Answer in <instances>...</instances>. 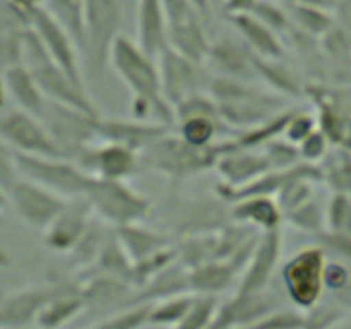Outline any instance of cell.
Masks as SVG:
<instances>
[{"label":"cell","instance_id":"5b68a950","mask_svg":"<svg viewBox=\"0 0 351 329\" xmlns=\"http://www.w3.org/2000/svg\"><path fill=\"white\" fill-rule=\"evenodd\" d=\"M84 199L93 215L113 228L144 221L151 209V202L127 180L91 178Z\"/></svg>","mask_w":351,"mask_h":329},{"label":"cell","instance_id":"f1b7e54d","mask_svg":"<svg viewBox=\"0 0 351 329\" xmlns=\"http://www.w3.org/2000/svg\"><path fill=\"white\" fill-rule=\"evenodd\" d=\"M290 21H293L302 31L314 36H324L332 27V17L321 7L304 5V3H293L287 7Z\"/></svg>","mask_w":351,"mask_h":329},{"label":"cell","instance_id":"f35d334b","mask_svg":"<svg viewBox=\"0 0 351 329\" xmlns=\"http://www.w3.org/2000/svg\"><path fill=\"white\" fill-rule=\"evenodd\" d=\"M191 2L197 7V10L202 14V16H206V14L211 10V3H209V0H191Z\"/></svg>","mask_w":351,"mask_h":329},{"label":"cell","instance_id":"44dd1931","mask_svg":"<svg viewBox=\"0 0 351 329\" xmlns=\"http://www.w3.org/2000/svg\"><path fill=\"white\" fill-rule=\"evenodd\" d=\"M230 23L240 34L242 43L252 51L256 57L266 58V60H280L285 53V48L281 45L278 33L261 23L252 14H239V16H230Z\"/></svg>","mask_w":351,"mask_h":329},{"label":"cell","instance_id":"cb8c5ba5","mask_svg":"<svg viewBox=\"0 0 351 329\" xmlns=\"http://www.w3.org/2000/svg\"><path fill=\"white\" fill-rule=\"evenodd\" d=\"M2 79L7 86L10 99H14V103L17 105L16 108L24 110L34 117L40 115L47 98L43 96L40 86L36 84L33 74L26 65L21 64L7 69L2 74Z\"/></svg>","mask_w":351,"mask_h":329},{"label":"cell","instance_id":"603a6c76","mask_svg":"<svg viewBox=\"0 0 351 329\" xmlns=\"http://www.w3.org/2000/svg\"><path fill=\"white\" fill-rule=\"evenodd\" d=\"M232 219L239 225L254 226L261 232L280 230L283 211L273 197H247L230 204Z\"/></svg>","mask_w":351,"mask_h":329},{"label":"cell","instance_id":"ac0fdd59","mask_svg":"<svg viewBox=\"0 0 351 329\" xmlns=\"http://www.w3.org/2000/svg\"><path fill=\"white\" fill-rule=\"evenodd\" d=\"M228 225H232L228 202L223 201V204H218L208 199H199L180 209L175 228L180 232V235L194 236L216 233Z\"/></svg>","mask_w":351,"mask_h":329},{"label":"cell","instance_id":"5bb4252c","mask_svg":"<svg viewBox=\"0 0 351 329\" xmlns=\"http://www.w3.org/2000/svg\"><path fill=\"white\" fill-rule=\"evenodd\" d=\"M95 219L84 197L67 201L57 218L45 228V245L58 254H72Z\"/></svg>","mask_w":351,"mask_h":329},{"label":"cell","instance_id":"1f68e13d","mask_svg":"<svg viewBox=\"0 0 351 329\" xmlns=\"http://www.w3.org/2000/svg\"><path fill=\"white\" fill-rule=\"evenodd\" d=\"M312 132H314V120H312V117L305 115V113L291 112L290 119H288L287 125H285L283 139L291 143L293 146H298Z\"/></svg>","mask_w":351,"mask_h":329},{"label":"cell","instance_id":"7c38bea8","mask_svg":"<svg viewBox=\"0 0 351 329\" xmlns=\"http://www.w3.org/2000/svg\"><path fill=\"white\" fill-rule=\"evenodd\" d=\"M7 202L12 204L19 218L34 228H47L65 208L67 201L40 187L34 182L17 177L5 191Z\"/></svg>","mask_w":351,"mask_h":329},{"label":"cell","instance_id":"8d00e7d4","mask_svg":"<svg viewBox=\"0 0 351 329\" xmlns=\"http://www.w3.org/2000/svg\"><path fill=\"white\" fill-rule=\"evenodd\" d=\"M12 5H16L17 9L23 10V12H31V10L34 9H40V7H43L45 0H9Z\"/></svg>","mask_w":351,"mask_h":329},{"label":"cell","instance_id":"d4e9b609","mask_svg":"<svg viewBox=\"0 0 351 329\" xmlns=\"http://www.w3.org/2000/svg\"><path fill=\"white\" fill-rule=\"evenodd\" d=\"M47 297L48 291L45 290H24L7 297L0 302V328L19 329L26 326L40 315Z\"/></svg>","mask_w":351,"mask_h":329},{"label":"cell","instance_id":"484cf974","mask_svg":"<svg viewBox=\"0 0 351 329\" xmlns=\"http://www.w3.org/2000/svg\"><path fill=\"white\" fill-rule=\"evenodd\" d=\"M43 9L67 31L81 53L84 47V0H45Z\"/></svg>","mask_w":351,"mask_h":329},{"label":"cell","instance_id":"e0dca14e","mask_svg":"<svg viewBox=\"0 0 351 329\" xmlns=\"http://www.w3.org/2000/svg\"><path fill=\"white\" fill-rule=\"evenodd\" d=\"M240 41L223 36L209 45L204 65L215 69L216 77L237 79V81L247 82L256 81L252 64L254 53Z\"/></svg>","mask_w":351,"mask_h":329},{"label":"cell","instance_id":"83f0119b","mask_svg":"<svg viewBox=\"0 0 351 329\" xmlns=\"http://www.w3.org/2000/svg\"><path fill=\"white\" fill-rule=\"evenodd\" d=\"M254 74L256 81H266L267 84L273 86L274 91H280L281 95H297L298 82L293 77L288 67L278 64V60H266L254 55Z\"/></svg>","mask_w":351,"mask_h":329},{"label":"cell","instance_id":"7402d4cb","mask_svg":"<svg viewBox=\"0 0 351 329\" xmlns=\"http://www.w3.org/2000/svg\"><path fill=\"white\" fill-rule=\"evenodd\" d=\"M115 235L132 263V267L171 247V240L167 235L146 228L141 223L115 228Z\"/></svg>","mask_w":351,"mask_h":329},{"label":"cell","instance_id":"6da1fadb","mask_svg":"<svg viewBox=\"0 0 351 329\" xmlns=\"http://www.w3.org/2000/svg\"><path fill=\"white\" fill-rule=\"evenodd\" d=\"M108 65L132 95L130 113L134 120L171 129L175 110L161 95V79L156 58L149 57L129 36L120 34L112 45Z\"/></svg>","mask_w":351,"mask_h":329},{"label":"cell","instance_id":"d6986e66","mask_svg":"<svg viewBox=\"0 0 351 329\" xmlns=\"http://www.w3.org/2000/svg\"><path fill=\"white\" fill-rule=\"evenodd\" d=\"M170 129L156 125V123L139 122V120H119V119H98L96 134L103 143L119 144V146L129 147L137 154L149 146L154 139L163 136Z\"/></svg>","mask_w":351,"mask_h":329},{"label":"cell","instance_id":"4316f807","mask_svg":"<svg viewBox=\"0 0 351 329\" xmlns=\"http://www.w3.org/2000/svg\"><path fill=\"white\" fill-rule=\"evenodd\" d=\"M223 127L225 123L216 115L187 117L178 120V136L191 146L204 149L216 144V137Z\"/></svg>","mask_w":351,"mask_h":329},{"label":"cell","instance_id":"4fadbf2b","mask_svg":"<svg viewBox=\"0 0 351 329\" xmlns=\"http://www.w3.org/2000/svg\"><path fill=\"white\" fill-rule=\"evenodd\" d=\"M74 163L91 178L127 180L139 170V154L119 144L103 143L88 146L74 158Z\"/></svg>","mask_w":351,"mask_h":329},{"label":"cell","instance_id":"3957f363","mask_svg":"<svg viewBox=\"0 0 351 329\" xmlns=\"http://www.w3.org/2000/svg\"><path fill=\"white\" fill-rule=\"evenodd\" d=\"M228 141L213 144L211 147H194L185 143L178 134L170 130L154 139L139 153V164L175 180H185L189 177L215 168L216 161L226 149Z\"/></svg>","mask_w":351,"mask_h":329},{"label":"cell","instance_id":"b9f144b4","mask_svg":"<svg viewBox=\"0 0 351 329\" xmlns=\"http://www.w3.org/2000/svg\"><path fill=\"white\" fill-rule=\"evenodd\" d=\"M273 2H276V3H280V5H293V3H297L298 0H273Z\"/></svg>","mask_w":351,"mask_h":329},{"label":"cell","instance_id":"9a60e30c","mask_svg":"<svg viewBox=\"0 0 351 329\" xmlns=\"http://www.w3.org/2000/svg\"><path fill=\"white\" fill-rule=\"evenodd\" d=\"M281 240L283 239H281L280 230L263 232V235L256 240L249 260L243 267L242 284H240L239 293H259L266 287V283L276 269L278 260H280Z\"/></svg>","mask_w":351,"mask_h":329},{"label":"cell","instance_id":"7a4b0ae2","mask_svg":"<svg viewBox=\"0 0 351 329\" xmlns=\"http://www.w3.org/2000/svg\"><path fill=\"white\" fill-rule=\"evenodd\" d=\"M208 93L215 99L221 122L243 130L273 119L283 105L280 96L259 91L252 82L216 75H213Z\"/></svg>","mask_w":351,"mask_h":329},{"label":"cell","instance_id":"52a82bcc","mask_svg":"<svg viewBox=\"0 0 351 329\" xmlns=\"http://www.w3.org/2000/svg\"><path fill=\"white\" fill-rule=\"evenodd\" d=\"M38 119L50 134L62 156L67 160H74L82 149L91 146L93 141L98 139L96 125L99 117L88 115L71 106L47 99Z\"/></svg>","mask_w":351,"mask_h":329},{"label":"cell","instance_id":"d6a6232c","mask_svg":"<svg viewBox=\"0 0 351 329\" xmlns=\"http://www.w3.org/2000/svg\"><path fill=\"white\" fill-rule=\"evenodd\" d=\"M17 177L14 151L0 139V191L5 192Z\"/></svg>","mask_w":351,"mask_h":329},{"label":"cell","instance_id":"7bdbcfd3","mask_svg":"<svg viewBox=\"0 0 351 329\" xmlns=\"http://www.w3.org/2000/svg\"><path fill=\"white\" fill-rule=\"evenodd\" d=\"M345 7H346V10L351 14V0H345Z\"/></svg>","mask_w":351,"mask_h":329},{"label":"cell","instance_id":"ba28073f","mask_svg":"<svg viewBox=\"0 0 351 329\" xmlns=\"http://www.w3.org/2000/svg\"><path fill=\"white\" fill-rule=\"evenodd\" d=\"M158 69L161 95L173 106V110L185 99L209 91L213 75L206 65L191 60L171 48L161 51L158 57Z\"/></svg>","mask_w":351,"mask_h":329},{"label":"cell","instance_id":"e575fe53","mask_svg":"<svg viewBox=\"0 0 351 329\" xmlns=\"http://www.w3.org/2000/svg\"><path fill=\"white\" fill-rule=\"evenodd\" d=\"M346 281H348V271L341 264H326L324 287H329L331 290H343L346 288Z\"/></svg>","mask_w":351,"mask_h":329},{"label":"cell","instance_id":"ab89813d","mask_svg":"<svg viewBox=\"0 0 351 329\" xmlns=\"http://www.w3.org/2000/svg\"><path fill=\"white\" fill-rule=\"evenodd\" d=\"M9 263H10V259H9V256H7V252H5V250L0 249V267L7 266Z\"/></svg>","mask_w":351,"mask_h":329},{"label":"cell","instance_id":"277c9868","mask_svg":"<svg viewBox=\"0 0 351 329\" xmlns=\"http://www.w3.org/2000/svg\"><path fill=\"white\" fill-rule=\"evenodd\" d=\"M125 0H84V47L82 72L99 75L108 65L112 45L120 36Z\"/></svg>","mask_w":351,"mask_h":329},{"label":"cell","instance_id":"74e56055","mask_svg":"<svg viewBox=\"0 0 351 329\" xmlns=\"http://www.w3.org/2000/svg\"><path fill=\"white\" fill-rule=\"evenodd\" d=\"M9 101H10L9 91H7L5 82H3L2 75H0V113H2L3 110L9 108Z\"/></svg>","mask_w":351,"mask_h":329},{"label":"cell","instance_id":"30bf717a","mask_svg":"<svg viewBox=\"0 0 351 329\" xmlns=\"http://www.w3.org/2000/svg\"><path fill=\"white\" fill-rule=\"evenodd\" d=\"M324 250L308 247L295 254L283 267V283L297 305L311 308L317 304L324 290Z\"/></svg>","mask_w":351,"mask_h":329},{"label":"cell","instance_id":"8992f818","mask_svg":"<svg viewBox=\"0 0 351 329\" xmlns=\"http://www.w3.org/2000/svg\"><path fill=\"white\" fill-rule=\"evenodd\" d=\"M16 170L21 178L34 182L40 187L60 195L65 201L84 197L91 177L67 158L29 156L14 153Z\"/></svg>","mask_w":351,"mask_h":329},{"label":"cell","instance_id":"60d3db41","mask_svg":"<svg viewBox=\"0 0 351 329\" xmlns=\"http://www.w3.org/2000/svg\"><path fill=\"white\" fill-rule=\"evenodd\" d=\"M5 204H7V195L5 192L0 191V212H2V209L5 208Z\"/></svg>","mask_w":351,"mask_h":329},{"label":"cell","instance_id":"ffe728a7","mask_svg":"<svg viewBox=\"0 0 351 329\" xmlns=\"http://www.w3.org/2000/svg\"><path fill=\"white\" fill-rule=\"evenodd\" d=\"M137 40L141 50L149 57L158 58L167 50V21H165L163 0H137Z\"/></svg>","mask_w":351,"mask_h":329},{"label":"cell","instance_id":"8fae6325","mask_svg":"<svg viewBox=\"0 0 351 329\" xmlns=\"http://www.w3.org/2000/svg\"><path fill=\"white\" fill-rule=\"evenodd\" d=\"M27 19H29V27L36 34L38 41L41 43L43 50L47 51L50 60L62 72H65L72 81L84 86L81 53H79L72 38L67 34V31L60 24L55 23L43 7L27 12Z\"/></svg>","mask_w":351,"mask_h":329},{"label":"cell","instance_id":"f546056e","mask_svg":"<svg viewBox=\"0 0 351 329\" xmlns=\"http://www.w3.org/2000/svg\"><path fill=\"white\" fill-rule=\"evenodd\" d=\"M283 219H287L290 225L302 230V232H319L322 226V221L326 219V215H322L321 208L311 199L305 204L285 212Z\"/></svg>","mask_w":351,"mask_h":329},{"label":"cell","instance_id":"ee69618b","mask_svg":"<svg viewBox=\"0 0 351 329\" xmlns=\"http://www.w3.org/2000/svg\"><path fill=\"white\" fill-rule=\"evenodd\" d=\"M209 3H211V7L213 5H219V3H221V0H209Z\"/></svg>","mask_w":351,"mask_h":329},{"label":"cell","instance_id":"d590c367","mask_svg":"<svg viewBox=\"0 0 351 329\" xmlns=\"http://www.w3.org/2000/svg\"><path fill=\"white\" fill-rule=\"evenodd\" d=\"M257 0H221L219 7L226 16H239V14H250Z\"/></svg>","mask_w":351,"mask_h":329},{"label":"cell","instance_id":"836d02e7","mask_svg":"<svg viewBox=\"0 0 351 329\" xmlns=\"http://www.w3.org/2000/svg\"><path fill=\"white\" fill-rule=\"evenodd\" d=\"M297 149H298V154H300V158L307 160L308 163L319 160V158L324 156V153H326V137H324V134L315 132V130H314L311 136H307L304 141H302L300 144H298Z\"/></svg>","mask_w":351,"mask_h":329},{"label":"cell","instance_id":"2e32d148","mask_svg":"<svg viewBox=\"0 0 351 329\" xmlns=\"http://www.w3.org/2000/svg\"><path fill=\"white\" fill-rule=\"evenodd\" d=\"M215 170H218L221 177V185L232 188L243 187L256 178L273 171L263 151L257 153L254 149H243L235 146L233 141H228L226 149L216 161Z\"/></svg>","mask_w":351,"mask_h":329},{"label":"cell","instance_id":"4dcf8cb0","mask_svg":"<svg viewBox=\"0 0 351 329\" xmlns=\"http://www.w3.org/2000/svg\"><path fill=\"white\" fill-rule=\"evenodd\" d=\"M250 14L256 19H259L263 24H266L274 33L287 29L288 24H290V17H288L287 9L281 7L280 3L273 2V0H257V3L254 5Z\"/></svg>","mask_w":351,"mask_h":329},{"label":"cell","instance_id":"9c48e42d","mask_svg":"<svg viewBox=\"0 0 351 329\" xmlns=\"http://www.w3.org/2000/svg\"><path fill=\"white\" fill-rule=\"evenodd\" d=\"M0 139L19 154L64 158L40 119L19 108L0 113Z\"/></svg>","mask_w":351,"mask_h":329}]
</instances>
